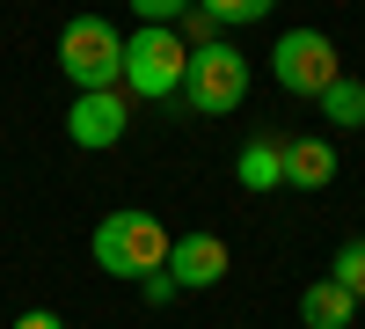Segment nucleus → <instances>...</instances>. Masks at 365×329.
<instances>
[{
	"label": "nucleus",
	"instance_id": "nucleus-1",
	"mask_svg": "<svg viewBox=\"0 0 365 329\" xmlns=\"http://www.w3.org/2000/svg\"><path fill=\"white\" fill-rule=\"evenodd\" d=\"M168 242H175V234L154 213H132V205H125V213H103L96 220V242H88V249H96V263L110 278H154L168 263Z\"/></svg>",
	"mask_w": 365,
	"mask_h": 329
},
{
	"label": "nucleus",
	"instance_id": "nucleus-2",
	"mask_svg": "<svg viewBox=\"0 0 365 329\" xmlns=\"http://www.w3.org/2000/svg\"><path fill=\"white\" fill-rule=\"evenodd\" d=\"M58 74L73 88H117L125 81V37H117V22L103 15H73L58 29Z\"/></svg>",
	"mask_w": 365,
	"mask_h": 329
},
{
	"label": "nucleus",
	"instance_id": "nucleus-3",
	"mask_svg": "<svg viewBox=\"0 0 365 329\" xmlns=\"http://www.w3.org/2000/svg\"><path fill=\"white\" fill-rule=\"evenodd\" d=\"M182 103H190L197 117H227L241 110V96H249V59H241L234 44H197L190 66H182Z\"/></svg>",
	"mask_w": 365,
	"mask_h": 329
},
{
	"label": "nucleus",
	"instance_id": "nucleus-4",
	"mask_svg": "<svg viewBox=\"0 0 365 329\" xmlns=\"http://www.w3.org/2000/svg\"><path fill=\"white\" fill-rule=\"evenodd\" d=\"M182 66H190V51H182L175 22H146L139 37H125V88L146 103H168L182 88Z\"/></svg>",
	"mask_w": 365,
	"mask_h": 329
},
{
	"label": "nucleus",
	"instance_id": "nucleus-5",
	"mask_svg": "<svg viewBox=\"0 0 365 329\" xmlns=\"http://www.w3.org/2000/svg\"><path fill=\"white\" fill-rule=\"evenodd\" d=\"M336 44L322 37V29H285L278 44H270V81L285 88V96H322L329 81H336Z\"/></svg>",
	"mask_w": 365,
	"mask_h": 329
},
{
	"label": "nucleus",
	"instance_id": "nucleus-6",
	"mask_svg": "<svg viewBox=\"0 0 365 329\" xmlns=\"http://www.w3.org/2000/svg\"><path fill=\"white\" fill-rule=\"evenodd\" d=\"M125 96L117 88H81L73 96V110H66V139L73 146H88V154H103V146H117L125 139Z\"/></svg>",
	"mask_w": 365,
	"mask_h": 329
},
{
	"label": "nucleus",
	"instance_id": "nucleus-7",
	"mask_svg": "<svg viewBox=\"0 0 365 329\" xmlns=\"http://www.w3.org/2000/svg\"><path fill=\"white\" fill-rule=\"evenodd\" d=\"M227 242H220V234H175V242H168V263H161V271H168V285L175 293H197V285H220L227 278Z\"/></svg>",
	"mask_w": 365,
	"mask_h": 329
},
{
	"label": "nucleus",
	"instance_id": "nucleus-8",
	"mask_svg": "<svg viewBox=\"0 0 365 329\" xmlns=\"http://www.w3.org/2000/svg\"><path fill=\"white\" fill-rule=\"evenodd\" d=\"M285 183L292 191H329L336 183V146L329 139H285Z\"/></svg>",
	"mask_w": 365,
	"mask_h": 329
},
{
	"label": "nucleus",
	"instance_id": "nucleus-9",
	"mask_svg": "<svg viewBox=\"0 0 365 329\" xmlns=\"http://www.w3.org/2000/svg\"><path fill=\"white\" fill-rule=\"evenodd\" d=\"M351 315H358V293L336 285V278H322V285L299 293V322L307 329H351Z\"/></svg>",
	"mask_w": 365,
	"mask_h": 329
},
{
	"label": "nucleus",
	"instance_id": "nucleus-10",
	"mask_svg": "<svg viewBox=\"0 0 365 329\" xmlns=\"http://www.w3.org/2000/svg\"><path fill=\"white\" fill-rule=\"evenodd\" d=\"M234 183L241 191H278L285 183V139H249V146H241V161H234Z\"/></svg>",
	"mask_w": 365,
	"mask_h": 329
},
{
	"label": "nucleus",
	"instance_id": "nucleus-11",
	"mask_svg": "<svg viewBox=\"0 0 365 329\" xmlns=\"http://www.w3.org/2000/svg\"><path fill=\"white\" fill-rule=\"evenodd\" d=\"M314 103H322V117H329V125H351V132L365 125V88H358V81H344V74L329 81Z\"/></svg>",
	"mask_w": 365,
	"mask_h": 329
},
{
	"label": "nucleus",
	"instance_id": "nucleus-12",
	"mask_svg": "<svg viewBox=\"0 0 365 329\" xmlns=\"http://www.w3.org/2000/svg\"><path fill=\"white\" fill-rule=\"evenodd\" d=\"M329 278H336V285H351V293H358V308H365V234H351V242L336 249Z\"/></svg>",
	"mask_w": 365,
	"mask_h": 329
},
{
	"label": "nucleus",
	"instance_id": "nucleus-13",
	"mask_svg": "<svg viewBox=\"0 0 365 329\" xmlns=\"http://www.w3.org/2000/svg\"><path fill=\"white\" fill-rule=\"evenodd\" d=\"M197 8H205L212 22H234V29H241V22H263L278 0H197Z\"/></svg>",
	"mask_w": 365,
	"mask_h": 329
},
{
	"label": "nucleus",
	"instance_id": "nucleus-14",
	"mask_svg": "<svg viewBox=\"0 0 365 329\" xmlns=\"http://www.w3.org/2000/svg\"><path fill=\"white\" fill-rule=\"evenodd\" d=\"M132 8H139V15H146V22H175V15H182V8H190V0H132Z\"/></svg>",
	"mask_w": 365,
	"mask_h": 329
},
{
	"label": "nucleus",
	"instance_id": "nucleus-15",
	"mask_svg": "<svg viewBox=\"0 0 365 329\" xmlns=\"http://www.w3.org/2000/svg\"><path fill=\"white\" fill-rule=\"evenodd\" d=\"M15 329H66V322H58L51 308H29V315H15Z\"/></svg>",
	"mask_w": 365,
	"mask_h": 329
}]
</instances>
